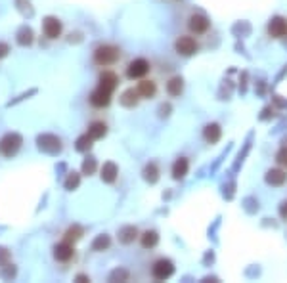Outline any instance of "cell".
<instances>
[{"label":"cell","instance_id":"cell-1","mask_svg":"<svg viewBox=\"0 0 287 283\" xmlns=\"http://www.w3.org/2000/svg\"><path fill=\"white\" fill-rule=\"evenodd\" d=\"M121 57V52L117 46H111V44H104V46H98L94 52V61L98 65L107 67L113 65L115 61Z\"/></svg>","mask_w":287,"mask_h":283},{"label":"cell","instance_id":"cell-2","mask_svg":"<svg viewBox=\"0 0 287 283\" xmlns=\"http://www.w3.org/2000/svg\"><path fill=\"white\" fill-rule=\"evenodd\" d=\"M21 144H23V138H21L19 134L16 132L6 134V136L0 140V153H2L4 157H14L19 151V148H21Z\"/></svg>","mask_w":287,"mask_h":283},{"label":"cell","instance_id":"cell-3","mask_svg":"<svg viewBox=\"0 0 287 283\" xmlns=\"http://www.w3.org/2000/svg\"><path fill=\"white\" fill-rule=\"evenodd\" d=\"M38 150L40 151H46L50 155H56L61 151V142L59 138H56L54 134H42V136H38Z\"/></svg>","mask_w":287,"mask_h":283},{"label":"cell","instance_id":"cell-4","mask_svg":"<svg viewBox=\"0 0 287 283\" xmlns=\"http://www.w3.org/2000/svg\"><path fill=\"white\" fill-rule=\"evenodd\" d=\"M152 274L155 279L165 281V279H169V277L174 274V264H172L171 260H167V258H159V260L153 264Z\"/></svg>","mask_w":287,"mask_h":283},{"label":"cell","instance_id":"cell-5","mask_svg":"<svg viewBox=\"0 0 287 283\" xmlns=\"http://www.w3.org/2000/svg\"><path fill=\"white\" fill-rule=\"evenodd\" d=\"M150 73V61H146L144 57H138L128 63V69H126V77L128 79H142Z\"/></svg>","mask_w":287,"mask_h":283},{"label":"cell","instance_id":"cell-6","mask_svg":"<svg viewBox=\"0 0 287 283\" xmlns=\"http://www.w3.org/2000/svg\"><path fill=\"white\" fill-rule=\"evenodd\" d=\"M42 31H44V35L48 38H57L61 35V21L54 18V16H48L42 21Z\"/></svg>","mask_w":287,"mask_h":283},{"label":"cell","instance_id":"cell-7","mask_svg":"<svg viewBox=\"0 0 287 283\" xmlns=\"http://www.w3.org/2000/svg\"><path fill=\"white\" fill-rule=\"evenodd\" d=\"M188 25H190V31L191 33H195V35H203V33H207L209 31V19L205 18L203 14H193L188 21Z\"/></svg>","mask_w":287,"mask_h":283},{"label":"cell","instance_id":"cell-8","mask_svg":"<svg viewBox=\"0 0 287 283\" xmlns=\"http://www.w3.org/2000/svg\"><path fill=\"white\" fill-rule=\"evenodd\" d=\"M174 46H176V52L182 54V56H191V54L197 52V42L191 37H180Z\"/></svg>","mask_w":287,"mask_h":283},{"label":"cell","instance_id":"cell-9","mask_svg":"<svg viewBox=\"0 0 287 283\" xmlns=\"http://www.w3.org/2000/svg\"><path fill=\"white\" fill-rule=\"evenodd\" d=\"M109 102H111V92H107V90L100 88V86L90 94V104L94 107H107Z\"/></svg>","mask_w":287,"mask_h":283},{"label":"cell","instance_id":"cell-10","mask_svg":"<svg viewBox=\"0 0 287 283\" xmlns=\"http://www.w3.org/2000/svg\"><path fill=\"white\" fill-rule=\"evenodd\" d=\"M54 256H56L59 262H69V260L75 256V249H73L71 243L63 241V243H59V245L54 247Z\"/></svg>","mask_w":287,"mask_h":283},{"label":"cell","instance_id":"cell-11","mask_svg":"<svg viewBox=\"0 0 287 283\" xmlns=\"http://www.w3.org/2000/svg\"><path fill=\"white\" fill-rule=\"evenodd\" d=\"M268 33H270V37H274V38L285 37L287 35V21L283 18H274L270 23H268Z\"/></svg>","mask_w":287,"mask_h":283},{"label":"cell","instance_id":"cell-12","mask_svg":"<svg viewBox=\"0 0 287 283\" xmlns=\"http://www.w3.org/2000/svg\"><path fill=\"white\" fill-rule=\"evenodd\" d=\"M117 83H119V77L115 75L113 71H104L102 75H100V88H104L107 92H113L115 88H117Z\"/></svg>","mask_w":287,"mask_h":283},{"label":"cell","instance_id":"cell-13","mask_svg":"<svg viewBox=\"0 0 287 283\" xmlns=\"http://www.w3.org/2000/svg\"><path fill=\"white\" fill-rule=\"evenodd\" d=\"M188 167H190V163H188V159H186V157L176 159V163L172 165V178L182 180L186 174H188Z\"/></svg>","mask_w":287,"mask_h":283},{"label":"cell","instance_id":"cell-14","mask_svg":"<svg viewBox=\"0 0 287 283\" xmlns=\"http://www.w3.org/2000/svg\"><path fill=\"white\" fill-rule=\"evenodd\" d=\"M117 174H119V169H117V165L115 163H105L104 167H102V180L107 182V184H113L115 180H117Z\"/></svg>","mask_w":287,"mask_h":283},{"label":"cell","instance_id":"cell-15","mask_svg":"<svg viewBox=\"0 0 287 283\" xmlns=\"http://www.w3.org/2000/svg\"><path fill=\"white\" fill-rule=\"evenodd\" d=\"M203 136H205V140L209 144H217L220 140V136H222V130H220V126L217 123L207 124L205 130H203Z\"/></svg>","mask_w":287,"mask_h":283},{"label":"cell","instance_id":"cell-16","mask_svg":"<svg viewBox=\"0 0 287 283\" xmlns=\"http://www.w3.org/2000/svg\"><path fill=\"white\" fill-rule=\"evenodd\" d=\"M285 180H287V174L283 170H279V169L268 170V174H266L268 184H272V186H281V184H285Z\"/></svg>","mask_w":287,"mask_h":283},{"label":"cell","instance_id":"cell-17","mask_svg":"<svg viewBox=\"0 0 287 283\" xmlns=\"http://www.w3.org/2000/svg\"><path fill=\"white\" fill-rule=\"evenodd\" d=\"M138 236V230L134 226H124L119 230V241L124 243V245H128V243H132L134 239Z\"/></svg>","mask_w":287,"mask_h":283},{"label":"cell","instance_id":"cell-18","mask_svg":"<svg viewBox=\"0 0 287 283\" xmlns=\"http://www.w3.org/2000/svg\"><path fill=\"white\" fill-rule=\"evenodd\" d=\"M136 90H138V94L142 96V98H153L155 92H157V86H155L153 81H142Z\"/></svg>","mask_w":287,"mask_h":283},{"label":"cell","instance_id":"cell-19","mask_svg":"<svg viewBox=\"0 0 287 283\" xmlns=\"http://www.w3.org/2000/svg\"><path fill=\"white\" fill-rule=\"evenodd\" d=\"M138 90H134V88H128V90H124L123 96H121V105L124 107H134V105L138 104Z\"/></svg>","mask_w":287,"mask_h":283},{"label":"cell","instance_id":"cell-20","mask_svg":"<svg viewBox=\"0 0 287 283\" xmlns=\"http://www.w3.org/2000/svg\"><path fill=\"white\" fill-rule=\"evenodd\" d=\"M182 90H184V81H182L180 77H172L171 81L167 83V92L171 96H180L182 94Z\"/></svg>","mask_w":287,"mask_h":283},{"label":"cell","instance_id":"cell-21","mask_svg":"<svg viewBox=\"0 0 287 283\" xmlns=\"http://www.w3.org/2000/svg\"><path fill=\"white\" fill-rule=\"evenodd\" d=\"M140 241H142L144 249H152V247H155L157 243H159V236H157V232L148 230V232H144V234H142Z\"/></svg>","mask_w":287,"mask_h":283},{"label":"cell","instance_id":"cell-22","mask_svg":"<svg viewBox=\"0 0 287 283\" xmlns=\"http://www.w3.org/2000/svg\"><path fill=\"white\" fill-rule=\"evenodd\" d=\"M18 44L19 46H31L33 44V29L21 27L18 31Z\"/></svg>","mask_w":287,"mask_h":283},{"label":"cell","instance_id":"cell-23","mask_svg":"<svg viewBox=\"0 0 287 283\" xmlns=\"http://www.w3.org/2000/svg\"><path fill=\"white\" fill-rule=\"evenodd\" d=\"M105 132H107V126H105V123H102V121H96V123H92L88 126V134H90L94 140L104 138Z\"/></svg>","mask_w":287,"mask_h":283},{"label":"cell","instance_id":"cell-24","mask_svg":"<svg viewBox=\"0 0 287 283\" xmlns=\"http://www.w3.org/2000/svg\"><path fill=\"white\" fill-rule=\"evenodd\" d=\"M83 237V228L81 226H71L69 230L65 232V236H63V241H67V243H75V241H79Z\"/></svg>","mask_w":287,"mask_h":283},{"label":"cell","instance_id":"cell-25","mask_svg":"<svg viewBox=\"0 0 287 283\" xmlns=\"http://www.w3.org/2000/svg\"><path fill=\"white\" fill-rule=\"evenodd\" d=\"M144 178L148 180L150 184H155V182L159 180V170H157V165L150 163V165L144 169Z\"/></svg>","mask_w":287,"mask_h":283},{"label":"cell","instance_id":"cell-26","mask_svg":"<svg viewBox=\"0 0 287 283\" xmlns=\"http://www.w3.org/2000/svg\"><path fill=\"white\" fill-rule=\"evenodd\" d=\"M92 142H94V138L86 132L85 136H81V138L77 140V146H75L77 151H88L90 148H92Z\"/></svg>","mask_w":287,"mask_h":283},{"label":"cell","instance_id":"cell-27","mask_svg":"<svg viewBox=\"0 0 287 283\" xmlns=\"http://www.w3.org/2000/svg\"><path fill=\"white\" fill-rule=\"evenodd\" d=\"M109 243H111L109 236L102 234V236H98L94 239V243H92V249H94V251H104V249H107V247H109Z\"/></svg>","mask_w":287,"mask_h":283},{"label":"cell","instance_id":"cell-28","mask_svg":"<svg viewBox=\"0 0 287 283\" xmlns=\"http://www.w3.org/2000/svg\"><path fill=\"white\" fill-rule=\"evenodd\" d=\"M79 184H81V176L77 172H71L65 180V189H75L79 188Z\"/></svg>","mask_w":287,"mask_h":283},{"label":"cell","instance_id":"cell-29","mask_svg":"<svg viewBox=\"0 0 287 283\" xmlns=\"http://www.w3.org/2000/svg\"><path fill=\"white\" fill-rule=\"evenodd\" d=\"M94 170H96V159L94 157H86L85 163H83V174L90 176Z\"/></svg>","mask_w":287,"mask_h":283},{"label":"cell","instance_id":"cell-30","mask_svg":"<svg viewBox=\"0 0 287 283\" xmlns=\"http://www.w3.org/2000/svg\"><path fill=\"white\" fill-rule=\"evenodd\" d=\"M276 161L279 163V165H285V167H287V150H285V148H283L281 151H277Z\"/></svg>","mask_w":287,"mask_h":283},{"label":"cell","instance_id":"cell-31","mask_svg":"<svg viewBox=\"0 0 287 283\" xmlns=\"http://www.w3.org/2000/svg\"><path fill=\"white\" fill-rule=\"evenodd\" d=\"M8 258H10V253L6 251V249H2V247H0V264H6V262H8Z\"/></svg>","mask_w":287,"mask_h":283},{"label":"cell","instance_id":"cell-32","mask_svg":"<svg viewBox=\"0 0 287 283\" xmlns=\"http://www.w3.org/2000/svg\"><path fill=\"white\" fill-rule=\"evenodd\" d=\"M10 54V46L6 44V42H0V59L2 57H6Z\"/></svg>","mask_w":287,"mask_h":283},{"label":"cell","instance_id":"cell-33","mask_svg":"<svg viewBox=\"0 0 287 283\" xmlns=\"http://www.w3.org/2000/svg\"><path fill=\"white\" fill-rule=\"evenodd\" d=\"M117 277H119V279H126V272H123V270H121V272H119V270H115L113 274H111V281H115Z\"/></svg>","mask_w":287,"mask_h":283},{"label":"cell","instance_id":"cell-34","mask_svg":"<svg viewBox=\"0 0 287 283\" xmlns=\"http://www.w3.org/2000/svg\"><path fill=\"white\" fill-rule=\"evenodd\" d=\"M279 215H281L283 218H287V201L281 205V207H279Z\"/></svg>","mask_w":287,"mask_h":283},{"label":"cell","instance_id":"cell-35","mask_svg":"<svg viewBox=\"0 0 287 283\" xmlns=\"http://www.w3.org/2000/svg\"><path fill=\"white\" fill-rule=\"evenodd\" d=\"M77 281H90V277H88V275H85V274H79L77 275Z\"/></svg>","mask_w":287,"mask_h":283}]
</instances>
